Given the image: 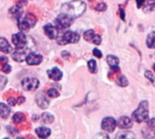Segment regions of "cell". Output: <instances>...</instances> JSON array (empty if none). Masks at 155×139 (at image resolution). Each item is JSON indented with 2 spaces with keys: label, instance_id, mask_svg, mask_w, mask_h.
Wrapping results in <instances>:
<instances>
[{
  "label": "cell",
  "instance_id": "1",
  "mask_svg": "<svg viewBox=\"0 0 155 139\" xmlns=\"http://www.w3.org/2000/svg\"><path fill=\"white\" fill-rule=\"evenodd\" d=\"M86 9V5L81 0H73L63 5L61 11L62 13L68 14L69 16L75 18L82 15Z\"/></svg>",
  "mask_w": 155,
  "mask_h": 139
},
{
  "label": "cell",
  "instance_id": "2",
  "mask_svg": "<svg viewBox=\"0 0 155 139\" xmlns=\"http://www.w3.org/2000/svg\"><path fill=\"white\" fill-rule=\"evenodd\" d=\"M133 119L138 123L148 122L149 120V105L147 101H142L136 110L133 113Z\"/></svg>",
  "mask_w": 155,
  "mask_h": 139
},
{
  "label": "cell",
  "instance_id": "3",
  "mask_svg": "<svg viewBox=\"0 0 155 139\" xmlns=\"http://www.w3.org/2000/svg\"><path fill=\"white\" fill-rule=\"evenodd\" d=\"M79 39H80V35L77 33L67 31L64 33L61 39L57 40V43L61 45H64L66 43H75L79 41Z\"/></svg>",
  "mask_w": 155,
  "mask_h": 139
},
{
  "label": "cell",
  "instance_id": "4",
  "mask_svg": "<svg viewBox=\"0 0 155 139\" xmlns=\"http://www.w3.org/2000/svg\"><path fill=\"white\" fill-rule=\"evenodd\" d=\"M73 21H74L73 17H71L68 14H65L64 13H61L57 16V18L55 19L56 25L59 28H67V27H69L72 24Z\"/></svg>",
  "mask_w": 155,
  "mask_h": 139
},
{
  "label": "cell",
  "instance_id": "5",
  "mask_svg": "<svg viewBox=\"0 0 155 139\" xmlns=\"http://www.w3.org/2000/svg\"><path fill=\"white\" fill-rule=\"evenodd\" d=\"M39 86V81L35 78H25L22 81V87L25 90H34Z\"/></svg>",
  "mask_w": 155,
  "mask_h": 139
},
{
  "label": "cell",
  "instance_id": "6",
  "mask_svg": "<svg viewBox=\"0 0 155 139\" xmlns=\"http://www.w3.org/2000/svg\"><path fill=\"white\" fill-rule=\"evenodd\" d=\"M12 41L16 48H24L27 43L26 37L23 33H17L14 34L12 36Z\"/></svg>",
  "mask_w": 155,
  "mask_h": 139
},
{
  "label": "cell",
  "instance_id": "7",
  "mask_svg": "<svg viewBox=\"0 0 155 139\" xmlns=\"http://www.w3.org/2000/svg\"><path fill=\"white\" fill-rule=\"evenodd\" d=\"M29 53H30V52H29V50H28V49H25V47H24V48H17V49L14 52L12 57H13V59H14L15 62H22L24 60L26 59V57H27V55H28Z\"/></svg>",
  "mask_w": 155,
  "mask_h": 139
},
{
  "label": "cell",
  "instance_id": "8",
  "mask_svg": "<svg viewBox=\"0 0 155 139\" xmlns=\"http://www.w3.org/2000/svg\"><path fill=\"white\" fill-rule=\"evenodd\" d=\"M116 121L114 118H105L102 122V128L105 132H113L116 128Z\"/></svg>",
  "mask_w": 155,
  "mask_h": 139
},
{
  "label": "cell",
  "instance_id": "9",
  "mask_svg": "<svg viewBox=\"0 0 155 139\" xmlns=\"http://www.w3.org/2000/svg\"><path fill=\"white\" fill-rule=\"evenodd\" d=\"M26 62L29 65H38L43 61V56L40 54H35L34 52H30L26 57Z\"/></svg>",
  "mask_w": 155,
  "mask_h": 139
},
{
  "label": "cell",
  "instance_id": "10",
  "mask_svg": "<svg viewBox=\"0 0 155 139\" xmlns=\"http://www.w3.org/2000/svg\"><path fill=\"white\" fill-rule=\"evenodd\" d=\"M45 34L50 38V39H56L58 36V30L55 26L52 24H46L44 27Z\"/></svg>",
  "mask_w": 155,
  "mask_h": 139
},
{
  "label": "cell",
  "instance_id": "11",
  "mask_svg": "<svg viewBox=\"0 0 155 139\" xmlns=\"http://www.w3.org/2000/svg\"><path fill=\"white\" fill-rule=\"evenodd\" d=\"M35 102H36V104H37L41 109H43L48 108V106H49V100H48V99H47L43 93H39V94L36 96V98H35Z\"/></svg>",
  "mask_w": 155,
  "mask_h": 139
},
{
  "label": "cell",
  "instance_id": "12",
  "mask_svg": "<svg viewBox=\"0 0 155 139\" xmlns=\"http://www.w3.org/2000/svg\"><path fill=\"white\" fill-rule=\"evenodd\" d=\"M47 73H48V77H49L51 80L54 81H60V80L62 79V77H63L62 71H61L58 68H56V67H54V68L49 70V71H47Z\"/></svg>",
  "mask_w": 155,
  "mask_h": 139
},
{
  "label": "cell",
  "instance_id": "13",
  "mask_svg": "<svg viewBox=\"0 0 155 139\" xmlns=\"http://www.w3.org/2000/svg\"><path fill=\"white\" fill-rule=\"evenodd\" d=\"M132 120L128 117H122L117 121V126L122 129H127L132 128Z\"/></svg>",
  "mask_w": 155,
  "mask_h": 139
},
{
  "label": "cell",
  "instance_id": "14",
  "mask_svg": "<svg viewBox=\"0 0 155 139\" xmlns=\"http://www.w3.org/2000/svg\"><path fill=\"white\" fill-rule=\"evenodd\" d=\"M35 133L40 138H46L51 135V130L48 128L45 127H41L35 129Z\"/></svg>",
  "mask_w": 155,
  "mask_h": 139
},
{
  "label": "cell",
  "instance_id": "15",
  "mask_svg": "<svg viewBox=\"0 0 155 139\" xmlns=\"http://www.w3.org/2000/svg\"><path fill=\"white\" fill-rule=\"evenodd\" d=\"M107 63L111 66V68L114 71H119L118 65H119V59L115 57L114 55H108L107 58Z\"/></svg>",
  "mask_w": 155,
  "mask_h": 139
},
{
  "label": "cell",
  "instance_id": "16",
  "mask_svg": "<svg viewBox=\"0 0 155 139\" xmlns=\"http://www.w3.org/2000/svg\"><path fill=\"white\" fill-rule=\"evenodd\" d=\"M0 51L5 53H8L11 51V46L9 43L4 37H0Z\"/></svg>",
  "mask_w": 155,
  "mask_h": 139
},
{
  "label": "cell",
  "instance_id": "17",
  "mask_svg": "<svg viewBox=\"0 0 155 139\" xmlns=\"http://www.w3.org/2000/svg\"><path fill=\"white\" fill-rule=\"evenodd\" d=\"M10 114V109L5 103H0V116L3 118H6Z\"/></svg>",
  "mask_w": 155,
  "mask_h": 139
},
{
  "label": "cell",
  "instance_id": "18",
  "mask_svg": "<svg viewBox=\"0 0 155 139\" xmlns=\"http://www.w3.org/2000/svg\"><path fill=\"white\" fill-rule=\"evenodd\" d=\"M146 43L149 48L151 49L155 48V32H152L151 33H149V35L147 36Z\"/></svg>",
  "mask_w": 155,
  "mask_h": 139
},
{
  "label": "cell",
  "instance_id": "19",
  "mask_svg": "<svg viewBox=\"0 0 155 139\" xmlns=\"http://www.w3.org/2000/svg\"><path fill=\"white\" fill-rule=\"evenodd\" d=\"M18 27H19V29L21 30V31H24V32H26V31H28L32 26H31V24L24 18L22 21H19V24H18Z\"/></svg>",
  "mask_w": 155,
  "mask_h": 139
},
{
  "label": "cell",
  "instance_id": "20",
  "mask_svg": "<svg viewBox=\"0 0 155 139\" xmlns=\"http://www.w3.org/2000/svg\"><path fill=\"white\" fill-rule=\"evenodd\" d=\"M54 121V116L51 115L50 113H44L42 115V122L44 124H49V123H52Z\"/></svg>",
  "mask_w": 155,
  "mask_h": 139
},
{
  "label": "cell",
  "instance_id": "21",
  "mask_svg": "<svg viewBox=\"0 0 155 139\" xmlns=\"http://www.w3.org/2000/svg\"><path fill=\"white\" fill-rule=\"evenodd\" d=\"M25 119V117L23 113H15L13 117V121L15 124L22 123Z\"/></svg>",
  "mask_w": 155,
  "mask_h": 139
},
{
  "label": "cell",
  "instance_id": "22",
  "mask_svg": "<svg viewBox=\"0 0 155 139\" xmlns=\"http://www.w3.org/2000/svg\"><path fill=\"white\" fill-rule=\"evenodd\" d=\"M88 69L90 72L96 73L97 72V67H96V62L94 60H90L88 62Z\"/></svg>",
  "mask_w": 155,
  "mask_h": 139
},
{
  "label": "cell",
  "instance_id": "23",
  "mask_svg": "<svg viewBox=\"0 0 155 139\" xmlns=\"http://www.w3.org/2000/svg\"><path fill=\"white\" fill-rule=\"evenodd\" d=\"M135 136L131 132H122L117 134L116 138H134Z\"/></svg>",
  "mask_w": 155,
  "mask_h": 139
},
{
  "label": "cell",
  "instance_id": "24",
  "mask_svg": "<svg viewBox=\"0 0 155 139\" xmlns=\"http://www.w3.org/2000/svg\"><path fill=\"white\" fill-rule=\"evenodd\" d=\"M94 35H95V34H94V30H88V31H86V32L84 33V39H85L86 41L92 42L93 39H94Z\"/></svg>",
  "mask_w": 155,
  "mask_h": 139
},
{
  "label": "cell",
  "instance_id": "25",
  "mask_svg": "<svg viewBox=\"0 0 155 139\" xmlns=\"http://www.w3.org/2000/svg\"><path fill=\"white\" fill-rule=\"evenodd\" d=\"M116 83H117L119 86H121V87H126V86L128 85V80L126 79L125 76H121V77L117 80Z\"/></svg>",
  "mask_w": 155,
  "mask_h": 139
},
{
  "label": "cell",
  "instance_id": "26",
  "mask_svg": "<svg viewBox=\"0 0 155 139\" xmlns=\"http://www.w3.org/2000/svg\"><path fill=\"white\" fill-rule=\"evenodd\" d=\"M47 95H48L49 97H51V98H56V97L59 96V92H58L55 89L51 88V89H49V90H47Z\"/></svg>",
  "mask_w": 155,
  "mask_h": 139
},
{
  "label": "cell",
  "instance_id": "27",
  "mask_svg": "<svg viewBox=\"0 0 155 139\" xmlns=\"http://www.w3.org/2000/svg\"><path fill=\"white\" fill-rule=\"evenodd\" d=\"M7 84V79L6 77L3 76V75H0V90H4L5 87L6 86Z\"/></svg>",
  "mask_w": 155,
  "mask_h": 139
},
{
  "label": "cell",
  "instance_id": "28",
  "mask_svg": "<svg viewBox=\"0 0 155 139\" xmlns=\"http://www.w3.org/2000/svg\"><path fill=\"white\" fill-rule=\"evenodd\" d=\"M145 77L155 86V78L153 77V74L150 71H145Z\"/></svg>",
  "mask_w": 155,
  "mask_h": 139
},
{
  "label": "cell",
  "instance_id": "29",
  "mask_svg": "<svg viewBox=\"0 0 155 139\" xmlns=\"http://www.w3.org/2000/svg\"><path fill=\"white\" fill-rule=\"evenodd\" d=\"M147 127L150 130H152L153 132L155 133V118H153V119H150L148 120L147 122Z\"/></svg>",
  "mask_w": 155,
  "mask_h": 139
},
{
  "label": "cell",
  "instance_id": "30",
  "mask_svg": "<svg viewBox=\"0 0 155 139\" xmlns=\"http://www.w3.org/2000/svg\"><path fill=\"white\" fill-rule=\"evenodd\" d=\"M2 71L4 73H9L11 71V66L8 65L7 63H5L2 65Z\"/></svg>",
  "mask_w": 155,
  "mask_h": 139
},
{
  "label": "cell",
  "instance_id": "31",
  "mask_svg": "<svg viewBox=\"0 0 155 139\" xmlns=\"http://www.w3.org/2000/svg\"><path fill=\"white\" fill-rule=\"evenodd\" d=\"M101 42H102V39H101V36L99 34H95L93 41H92V43H94L96 45H99L101 43Z\"/></svg>",
  "mask_w": 155,
  "mask_h": 139
},
{
  "label": "cell",
  "instance_id": "32",
  "mask_svg": "<svg viewBox=\"0 0 155 139\" xmlns=\"http://www.w3.org/2000/svg\"><path fill=\"white\" fill-rule=\"evenodd\" d=\"M96 10H98V11H104V10H105L106 9V5L104 4V3H99L97 5H96Z\"/></svg>",
  "mask_w": 155,
  "mask_h": 139
},
{
  "label": "cell",
  "instance_id": "33",
  "mask_svg": "<svg viewBox=\"0 0 155 139\" xmlns=\"http://www.w3.org/2000/svg\"><path fill=\"white\" fill-rule=\"evenodd\" d=\"M7 102H8V104H9L10 106H12V107H14V106L16 104V100H15V99L14 97L8 98V99H7Z\"/></svg>",
  "mask_w": 155,
  "mask_h": 139
},
{
  "label": "cell",
  "instance_id": "34",
  "mask_svg": "<svg viewBox=\"0 0 155 139\" xmlns=\"http://www.w3.org/2000/svg\"><path fill=\"white\" fill-rule=\"evenodd\" d=\"M93 52H94V56H96L97 58H102L103 54H102V52H101L100 50H98L97 48H95V49H94Z\"/></svg>",
  "mask_w": 155,
  "mask_h": 139
},
{
  "label": "cell",
  "instance_id": "35",
  "mask_svg": "<svg viewBox=\"0 0 155 139\" xmlns=\"http://www.w3.org/2000/svg\"><path fill=\"white\" fill-rule=\"evenodd\" d=\"M7 130L11 135H15L17 133V130L15 128H14L13 127H7Z\"/></svg>",
  "mask_w": 155,
  "mask_h": 139
},
{
  "label": "cell",
  "instance_id": "36",
  "mask_svg": "<svg viewBox=\"0 0 155 139\" xmlns=\"http://www.w3.org/2000/svg\"><path fill=\"white\" fill-rule=\"evenodd\" d=\"M24 101H25V98H24L23 96L19 97V98H18V100H17V102H18L19 104H22Z\"/></svg>",
  "mask_w": 155,
  "mask_h": 139
},
{
  "label": "cell",
  "instance_id": "37",
  "mask_svg": "<svg viewBox=\"0 0 155 139\" xmlns=\"http://www.w3.org/2000/svg\"><path fill=\"white\" fill-rule=\"evenodd\" d=\"M96 137H97V138H99V137H105V138H109V137H108L107 135H105V134H100V135L96 136Z\"/></svg>",
  "mask_w": 155,
  "mask_h": 139
},
{
  "label": "cell",
  "instance_id": "38",
  "mask_svg": "<svg viewBox=\"0 0 155 139\" xmlns=\"http://www.w3.org/2000/svg\"><path fill=\"white\" fill-rule=\"evenodd\" d=\"M37 119H38V117H37V116H34V117H33V120H34V121H36Z\"/></svg>",
  "mask_w": 155,
  "mask_h": 139
},
{
  "label": "cell",
  "instance_id": "39",
  "mask_svg": "<svg viewBox=\"0 0 155 139\" xmlns=\"http://www.w3.org/2000/svg\"><path fill=\"white\" fill-rule=\"evenodd\" d=\"M153 69H154V71H155V63L153 64Z\"/></svg>",
  "mask_w": 155,
  "mask_h": 139
}]
</instances>
